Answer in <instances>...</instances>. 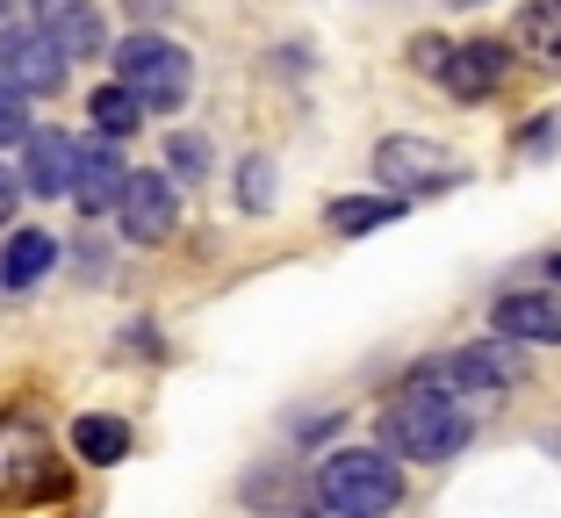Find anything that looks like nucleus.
<instances>
[{"label": "nucleus", "mask_w": 561, "mask_h": 518, "mask_svg": "<svg viewBox=\"0 0 561 518\" xmlns=\"http://www.w3.org/2000/svg\"><path fill=\"white\" fill-rule=\"evenodd\" d=\"M381 439H389V453H403V461H454V453L476 439V418H468V396H454V389L439 382H403V396L381 411Z\"/></svg>", "instance_id": "f257e3e1"}, {"label": "nucleus", "mask_w": 561, "mask_h": 518, "mask_svg": "<svg viewBox=\"0 0 561 518\" xmlns=\"http://www.w3.org/2000/svg\"><path fill=\"white\" fill-rule=\"evenodd\" d=\"M317 497L339 504V511H360V518H381L403 504V475L389 453L375 447H339L317 461Z\"/></svg>", "instance_id": "f03ea898"}, {"label": "nucleus", "mask_w": 561, "mask_h": 518, "mask_svg": "<svg viewBox=\"0 0 561 518\" xmlns=\"http://www.w3.org/2000/svg\"><path fill=\"white\" fill-rule=\"evenodd\" d=\"M116 80L130 87L145 108H181L187 101V80H195V66H187L181 44H165V36H123L116 50Z\"/></svg>", "instance_id": "7ed1b4c3"}, {"label": "nucleus", "mask_w": 561, "mask_h": 518, "mask_svg": "<svg viewBox=\"0 0 561 518\" xmlns=\"http://www.w3.org/2000/svg\"><path fill=\"white\" fill-rule=\"evenodd\" d=\"M518 375H526V353H518V338H482V346H461L446 353V360H425L417 368V382H439L454 389V396H496V389H512Z\"/></svg>", "instance_id": "20e7f679"}, {"label": "nucleus", "mask_w": 561, "mask_h": 518, "mask_svg": "<svg viewBox=\"0 0 561 518\" xmlns=\"http://www.w3.org/2000/svg\"><path fill=\"white\" fill-rule=\"evenodd\" d=\"M375 173H381V187L389 195H439V187H454L461 181V159L446 145H432V137H381L375 145Z\"/></svg>", "instance_id": "39448f33"}, {"label": "nucleus", "mask_w": 561, "mask_h": 518, "mask_svg": "<svg viewBox=\"0 0 561 518\" xmlns=\"http://www.w3.org/2000/svg\"><path fill=\"white\" fill-rule=\"evenodd\" d=\"M50 490H66V469L50 461V439L36 433L30 418H0V497H50Z\"/></svg>", "instance_id": "423d86ee"}, {"label": "nucleus", "mask_w": 561, "mask_h": 518, "mask_svg": "<svg viewBox=\"0 0 561 518\" xmlns=\"http://www.w3.org/2000/svg\"><path fill=\"white\" fill-rule=\"evenodd\" d=\"M0 80L22 87V94H58L66 87V50L44 30H8L0 36Z\"/></svg>", "instance_id": "0eeeda50"}, {"label": "nucleus", "mask_w": 561, "mask_h": 518, "mask_svg": "<svg viewBox=\"0 0 561 518\" xmlns=\"http://www.w3.org/2000/svg\"><path fill=\"white\" fill-rule=\"evenodd\" d=\"M123 231L137 238V245H159V238H173V223H181V202H173V181L165 173H130V187H123L116 202Z\"/></svg>", "instance_id": "6e6552de"}, {"label": "nucleus", "mask_w": 561, "mask_h": 518, "mask_svg": "<svg viewBox=\"0 0 561 518\" xmlns=\"http://www.w3.org/2000/svg\"><path fill=\"white\" fill-rule=\"evenodd\" d=\"M30 8H36V30L66 50L72 66H80V58H94V50L108 44V30H101V15H94V0H30Z\"/></svg>", "instance_id": "1a4fd4ad"}, {"label": "nucleus", "mask_w": 561, "mask_h": 518, "mask_svg": "<svg viewBox=\"0 0 561 518\" xmlns=\"http://www.w3.org/2000/svg\"><path fill=\"white\" fill-rule=\"evenodd\" d=\"M490 324L504 338H518V346H561V296H540V288H526V296H496Z\"/></svg>", "instance_id": "9d476101"}, {"label": "nucleus", "mask_w": 561, "mask_h": 518, "mask_svg": "<svg viewBox=\"0 0 561 518\" xmlns=\"http://www.w3.org/2000/svg\"><path fill=\"white\" fill-rule=\"evenodd\" d=\"M30 145V159H22V173H30V195H72V173H80V145H72L66 130H30L22 137Z\"/></svg>", "instance_id": "9b49d317"}, {"label": "nucleus", "mask_w": 561, "mask_h": 518, "mask_svg": "<svg viewBox=\"0 0 561 518\" xmlns=\"http://www.w3.org/2000/svg\"><path fill=\"white\" fill-rule=\"evenodd\" d=\"M446 94H461V101H482L504 87V44H490V36H476V44H454V58H446Z\"/></svg>", "instance_id": "f8f14e48"}, {"label": "nucleus", "mask_w": 561, "mask_h": 518, "mask_svg": "<svg viewBox=\"0 0 561 518\" xmlns=\"http://www.w3.org/2000/svg\"><path fill=\"white\" fill-rule=\"evenodd\" d=\"M123 187H130V173H123V159L108 145H80V173H72V202H80L87 217H101V209H116Z\"/></svg>", "instance_id": "ddd939ff"}, {"label": "nucleus", "mask_w": 561, "mask_h": 518, "mask_svg": "<svg viewBox=\"0 0 561 518\" xmlns=\"http://www.w3.org/2000/svg\"><path fill=\"white\" fill-rule=\"evenodd\" d=\"M512 44L526 50L533 66L561 72V0H526V8H518V22H512Z\"/></svg>", "instance_id": "4468645a"}, {"label": "nucleus", "mask_w": 561, "mask_h": 518, "mask_svg": "<svg viewBox=\"0 0 561 518\" xmlns=\"http://www.w3.org/2000/svg\"><path fill=\"white\" fill-rule=\"evenodd\" d=\"M50 260H58L50 231H15V238H8V252H0V288H36L50 274Z\"/></svg>", "instance_id": "2eb2a0df"}, {"label": "nucleus", "mask_w": 561, "mask_h": 518, "mask_svg": "<svg viewBox=\"0 0 561 518\" xmlns=\"http://www.w3.org/2000/svg\"><path fill=\"white\" fill-rule=\"evenodd\" d=\"M403 217V195H346V202H331L324 223L339 238H360V231H381V223H397Z\"/></svg>", "instance_id": "dca6fc26"}, {"label": "nucleus", "mask_w": 561, "mask_h": 518, "mask_svg": "<svg viewBox=\"0 0 561 518\" xmlns=\"http://www.w3.org/2000/svg\"><path fill=\"white\" fill-rule=\"evenodd\" d=\"M72 453L94 461V469H116V461H130V425L123 418H80L72 425Z\"/></svg>", "instance_id": "f3484780"}, {"label": "nucleus", "mask_w": 561, "mask_h": 518, "mask_svg": "<svg viewBox=\"0 0 561 518\" xmlns=\"http://www.w3.org/2000/svg\"><path fill=\"white\" fill-rule=\"evenodd\" d=\"M87 116H94V130L101 137H130L137 123H145V101L130 94V87H94V101H87Z\"/></svg>", "instance_id": "a211bd4d"}, {"label": "nucleus", "mask_w": 561, "mask_h": 518, "mask_svg": "<svg viewBox=\"0 0 561 518\" xmlns=\"http://www.w3.org/2000/svg\"><path fill=\"white\" fill-rule=\"evenodd\" d=\"M165 166H173V173H187V181H195V173H209V137L173 130V137H165Z\"/></svg>", "instance_id": "6ab92c4d"}, {"label": "nucleus", "mask_w": 561, "mask_h": 518, "mask_svg": "<svg viewBox=\"0 0 561 518\" xmlns=\"http://www.w3.org/2000/svg\"><path fill=\"white\" fill-rule=\"evenodd\" d=\"M15 137H30V108H22V87L0 80V145H15Z\"/></svg>", "instance_id": "aec40b11"}, {"label": "nucleus", "mask_w": 561, "mask_h": 518, "mask_svg": "<svg viewBox=\"0 0 561 518\" xmlns=\"http://www.w3.org/2000/svg\"><path fill=\"white\" fill-rule=\"evenodd\" d=\"M238 202H245V209H266V202H274V166H266V159H252V166L238 173Z\"/></svg>", "instance_id": "412c9836"}, {"label": "nucleus", "mask_w": 561, "mask_h": 518, "mask_svg": "<svg viewBox=\"0 0 561 518\" xmlns=\"http://www.w3.org/2000/svg\"><path fill=\"white\" fill-rule=\"evenodd\" d=\"M411 58H417V72H432V80H439V72H446V58H454V44H439V36H417V44H411Z\"/></svg>", "instance_id": "4be33fe9"}, {"label": "nucleus", "mask_w": 561, "mask_h": 518, "mask_svg": "<svg viewBox=\"0 0 561 518\" xmlns=\"http://www.w3.org/2000/svg\"><path fill=\"white\" fill-rule=\"evenodd\" d=\"M8 217H15V173L0 166V223H8Z\"/></svg>", "instance_id": "5701e85b"}, {"label": "nucleus", "mask_w": 561, "mask_h": 518, "mask_svg": "<svg viewBox=\"0 0 561 518\" xmlns=\"http://www.w3.org/2000/svg\"><path fill=\"white\" fill-rule=\"evenodd\" d=\"M123 8H130V15H151V22H159L165 8H173V0H123Z\"/></svg>", "instance_id": "b1692460"}, {"label": "nucleus", "mask_w": 561, "mask_h": 518, "mask_svg": "<svg viewBox=\"0 0 561 518\" xmlns=\"http://www.w3.org/2000/svg\"><path fill=\"white\" fill-rule=\"evenodd\" d=\"M317 518H360V511H339V504H324V511H317Z\"/></svg>", "instance_id": "393cba45"}, {"label": "nucleus", "mask_w": 561, "mask_h": 518, "mask_svg": "<svg viewBox=\"0 0 561 518\" xmlns=\"http://www.w3.org/2000/svg\"><path fill=\"white\" fill-rule=\"evenodd\" d=\"M446 8H482V0H446Z\"/></svg>", "instance_id": "a878e982"}, {"label": "nucleus", "mask_w": 561, "mask_h": 518, "mask_svg": "<svg viewBox=\"0 0 561 518\" xmlns=\"http://www.w3.org/2000/svg\"><path fill=\"white\" fill-rule=\"evenodd\" d=\"M0 15H15V0H0Z\"/></svg>", "instance_id": "bb28decb"}, {"label": "nucleus", "mask_w": 561, "mask_h": 518, "mask_svg": "<svg viewBox=\"0 0 561 518\" xmlns=\"http://www.w3.org/2000/svg\"><path fill=\"white\" fill-rule=\"evenodd\" d=\"M554 281H561V252H554Z\"/></svg>", "instance_id": "cd10ccee"}]
</instances>
